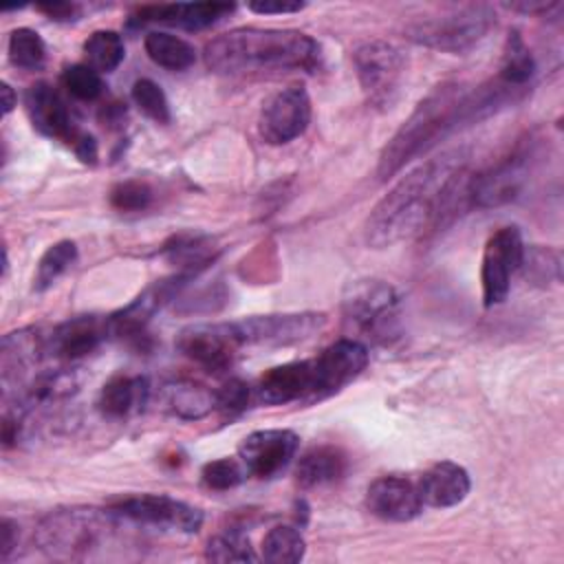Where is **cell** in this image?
Here are the masks:
<instances>
[{
  "mask_svg": "<svg viewBox=\"0 0 564 564\" xmlns=\"http://www.w3.org/2000/svg\"><path fill=\"white\" fill-rule=\"evenodd\" d=\"M467 159L465 148L445 150L401 176L366 220L368 245L383 249L416 236L425 227H438L445 198Z\"/></svg>",
  "mask_w": 564,
  "mask_h": 564,
  "instance_id": "6da1fadb",
  "label": "cell"
},
{
  "mask_svg": "<svg viewBox=\"0 0 564 564\" xmlns=\"http://www.w3.org/2000/svg\"><path fill=\"white\" fill-rule=\"evenodd\" d=\"M319 44L293 29H231L205 46V64L220 75H260L280 70H313Z\"/></svg>",
  "mask_w": 564,
  "mask_h": 564,
  "instance_id": "7a4b0ae2",
  "label": "cell"
},
{
  "mask_svg": "<svg viewBox=\"0 0 564 564\" xmlns=\"http://www.w3.org/2000/svg\"><path fill=\"white\" fill-rule=\"evenodd\" d=\"M476 121L478 117L471 90L458 82L438 84L419 101L381 150L377 165L379 181H388L399 174L410 161L438 145L458 126Z\"/></svg>",
  "mask_w": 564,
  "mask_h": 564,
  "instance_id": "3957f363",
  "label": "cell"
},
{
  "mask_svg": "<svg viewBox=\"0 0 564 564\" xmlns=\"http://www.w3.org/2000/svg\"><path fill=\"white\" fill-rule=\"evenodd\" d=\"M123 522L112 507H59L37 522L33 542L51 560H88L115 542Z\"/></svg>",
  "mask_w": 564,
  "mask_h": 564,
  "instance_id": "277c9868",
  "label": "cell"
},
{
  "mask_svg": "<svg viewBox=\"0 0 564 564\" xmlns=\"http://www.w3.org/2000/svg\"><path fill=\"white\" fill-rule=\"evenodd\" d=\"M494 24L496 11L489 4H467L434 18L416 20L405 33L421 46L458 55L474 48Z\"/></svg>",
  "mask_w": 564,
  "mask_h": 564,
  "instance_id": "5b68a950",
  "label": "cell"
},
{
  "mask_svg": "<svg viewBox=\"0 0 564 564\" xmlns=\"http://www.w3.org/2000/svg\"><path fill=\"white\" fill-rule=\"evenodd\" d=\"M344 317L361 335L388 341L399 328V295L383 280H355L344 293Z\"/></svg>",
  "mask_w": 564,
  "mask_h": 564,
  "instance_id": "8992f818",
  "label": "cell"
},
{
  "mask_svg": "<svg viewBox=\"0 0 564 564\" xmlns=\"http://www.w3.org/2000/svg\"><path fill=\"white\" fill-rule=\"evenodd\" d=\"M352 66L366 101L390 108L405 73L403 51L386 40H368L352 51Z\"/></svg>",
  "mask_w": 564,
  "mask_h": 564,
  "instance_id": "52a82bcc",
  "label": "cell"
},
{
  "mask_svg": "<svg viewBox=\"0 0 564 564\" xmlns=\"http://www.w3.org/2000/svg\"><path fill=\"white\" fill-rule=\"evenodd\" d=\"M240 346H293L311 339L326 326V315L304 313H269L231 322Z\"/></svg>",
  "mask_w": 564,
  "mask_h": 564,
  "instance_id": "ba28073f",
  "label": "cell"
},
{
  "mask_svg": "<svg viewBox=\"0 0 564 564\" xmlns=\"http://www.w3.org/2000/svg\"><path fill=\"white\" fill-rule=\"evenodd\" d=\"M112 509L130 524L154 527L172 533H196L203 527V511L189 502L161 494L128 496L112 505Z\"/></svg>",
  "mask_w": 564,
  "mask_h": 564,
  "instance_id": "9c48e42d",
  "label": "cell"
},
{
  "mask_svg": "<svg viewBox=\"0 0 564 564\" xmlns=\"http://www.w3.org/2000/svg\"><path fill=\"white\" fill-rule=\"evenodd\" d=\"M522 253L524 242L518 227H500L496 234L489 236L480 264L482 304L487 308L502 304L507 300L511 278L516 271H520Z\"/></svg>",
  "mask_w": 564,
  "mask_h": 564,
  "instance_id": "30bf717a",
  "label": "cell"
},
{
  "mask_svg": "<svg viewBox=\"0 0 564 564\" xmlns=\"http://www.w3.org/2000/svg\"><path fill=\"white\" fill-rule=\"evenodd\" d=\"M311 112L313 108L306 88L291 84L264 101L258 119V132L269 145H286L306 132Z\"/></svg>",
  "mask_w": 564,
  "mask_h": 564,
  "instance_id": "8fae6325",
  "label": "cell"
},
{
  "mask_svg": "<svg viewBox=\"0 0 564 564\" xmlns=\"http://www.w3.org/2000/svg\"><path fill=\"white\" fill-rule=\"evenodd\" d=\"M368 348L364 341L344 337L326 346L313 357V394L311 403L328 399L355 381L368 366Z\"/></svg>",
  "mask_w": 564,
  "mask_h": 564,
  "instance_id": "7c38bea8",
  "label": "cell"
},
{
  "mask_svg": "<svg viewBox=\"0 0 564 564\" xmlns=\"http://www.w3.org/2000/svg\"><path fill=\"white\" fill-rule=\"evenodd\" d=\"M176 348L181 350L183 357L198 364L200 368L209 372H220L234 364L240 341L236 337L231 322L194 324L181 330L176 339Z\"/></svg>",
  "mask_w": 564,
  "mask_h": 564,
  "instance_id": "4fadbf2b",
  "label": "cell"
},
{
  "mask_svg": "<svg viewBox=\"0 0 564 564\" xmlns=\"http://www.w3.org/2000/svg\"><path fill=\"white\" fill-rule=\"evenodd\" d=\"M529 174V152L516 150L489 170L469 176V207H498L513 200Z\"/></svg>",
  "mask_w": 564,
  "mask_h": 564,
  "instance_id": "5bb4252c",
  "label": "cell"
},
{
  "mask_svg": "<svg viewBox=\"0 0 564 564\" xmlns=\"http://www.w3.org/2000/svg\"><path fill=\"white\" fill-rule=\"evenodd\" d=\"M297 447L300 436L291 430H258L242 438L238 458L251 476L271 478L293 460Z\"/></svg>",
  "mask_w": 564,
  "mask_h": 564,
  "instance_id": "9a60e30c",
  "label": "cell"
},
{
  "mask_svg": "<svg viewBox=\"0 0 564 564\" xmlns=\"http://www.w3.org/2000/svg\"><path fill=\"white\" fill-rule=\"evenodd\" d=\"M185 282H187V278L176 275V278L161 280L156 284L148 286L128 306H123L117 313L106 317L108 335L119 337V339H128V341H141V337H145V326L152 319V315L165 302H170Z\"/></svg>",
  "mask_w": 564,
  "mask_h": 564,
  "instance_id": "2e32d148",
  "label": "cell"
},
{
  "mask_svg": "<svg viewBox=\"0 0 564 564\" xmlns=\"http://www.w3.org/2000/svg\"><path fill=\"white\" fill-rule=\"evenodd\" d=\"M366 509L386 522H410L423 511L416 482L403 476H381L366 489Z\"/></svg>",
  "mask_w": 564,
  "mask_h": 564,
  "instance_id": "e0dca14e",
  "label": "cell"
},
{
  "mask_svg": "<svg viewBox=\"0 0 564 564\" xmlns=\"http://www.w3.org/2000/svg\"><path fill=\"white\" fill-rule=\"evenodd\" d=\"M256 399L264 405H286L293 401L311 403L313 394V361H289L269 368L253 388Z\"/></svg>",
  "mask_w": 564,
  "mask_h": 564,
  "instance_id": "ac0fdd59",
  "label": "cell"
},
{
  "mask_svg": "<svg viewBox=\"0 0 564 564\" xmlns=\"http://www.w3.org/2000/svg\"><path fill=\"white\" fill-rule=\"evenodd\" d=\"M24 106L33 128H37L42 134L51 139H59L70 145L82 132L75 126L62 95L46 82H37L29 86L24 95Z\"/></svg>",
  "mask_w": 564,
  "mask_h": 564,
  "instance_id": "d6986e66",
  "label": "cell"
},
{
  "mask_svg": "<svg viewBox=\"0 0 564 564\" xmlns=\"http://www.w3.org/2000/svg\"><path fill=\"white\" fill-rule=\"evenodd\" d=\"M106 337H110L106 319L95 315L70 317L46 337V352L64 361H75L95 352Z\"/></svg>",
  "mask_w": 564,
  "mask_h": 564,
  "instance_id": "ffe728a7",
  "label": "cell"
},
{
  "mask_svg": "<svg viewBox=\"0 0 564 564\" xmlns=\"http://www.w3.org/2000/svg\"><path fill=\"white\" fill-rule=\"evenodd\" d=\"M46 352V337L40 335L37 328H20L13 333H7L2 337V350H0V370H2V386L4 392L11 390V386L22 383L37 361Z\"/></svg>",
  "mask_w": 564,
  "mask_h": 564,
  "instance_id": "44dd1931",
  "label": "cell"
},
{
  "mask_svg": "<svg viewBox=\"0 0 564 564\" xmlns=\"http://www.w3.org/2000/svg\"><path fill=\"white\" fill-rule=\"evenodd\" d=\"M416 489L423 505L434 509H447L460 505L467 498L471 480L463 465L454 460H441L423 471Z\"/></svg>",
  "mask_w": 564,
  "mask_h": 564,
  "instance_id": "7402d4cb",
  "label": "cell"
},
{
  "mask_svg": "<svg viewBox=\"0 0 564 564\" xmlns=\"http://www.w3.org/2000/svg\"><path fill=\"white\" fill-rule=\"evenodd\" d=\"M236 7L229 2H176V4H148L137 11L139 22H163L185 31L207 29L227 18Z\"/></svg>",
  "mask_w": 564,
  "mask_h": 564,
  "instance_id": "603a6c76",
  "label": "cell"
},
{
  "mask_svg": "<svg viewBox=\"0 0 564 564\" xmlns=\"http://www.w3.org/2000/svg\"><path fill=\"white\" fill-rule=\"evenodd\" d=\"M159 408L181 421H198L216 410V390L194 381L174 379L159 388Z\"/></svg>",
  "mask_w": 564,
  "mask_h": 564,
  "instance_id": "cb8c5ba5",
  "label": "cell"
},
{
  "mask_svg": "<svg viewBox=\"0 0 564 564\" xmlns=\"http://www.w3.org/2000/svg\"><path fill=\"white\" fill-rule=\"evenodd\" d=\"M150 399V386L145 377L115 375L104 383L99 392V410L108 419H123L137 410H141Z\"/></svg>",
  "mask_w": 564,
  "mask_h": 564,
  "instance_id": "d4e9b609",
  "label": "cell"
},
{
  "mask_svg": "<svg viewBox=\"0 0 564 564\" xmlns=\"http://www.w3.org/2000/svg\"><path fill=\"white\" fill-rule=\"evenodd\" d=\"M163 256L170 264L178 269V275L189 280L214 262V258L218 256V247L216 240L209 236L178 234L165 242Z\"/></svg>",
  "mask_w": 564,
  "mask_h": 564,
  "instance_id": "484cf974",
  "label": "cell"
},
{
  "mask_svg": "<svg viewBox=\"0 0 564 564\" xmlns=\"http://www.w3.org/2000/svg\"><path fill=\"white\" fill-rule=\"evenodd\" d=\"M346 471V456L341 449L333 445H319L308 449L297 467H295V480L302 489L324 487L335 480H339Z\"/></svg>",
  "mask_w": 564,
  "mask_h": 564,
  "instance_id": "4316f807",
  "label": "cell"
},
{
  "mask_svg": "<svg viewBox=\"0 0 564 564\" xmlns=\"http://www.w3.org/2000/svg\"><path fill=\"white\" fill-rule=\"evenodd\" d=\"M143 46H145L148 57L156 66L167 68V70H185L196 62L194 46L187 40L165 33V31L148 33L143 40Z\"/></svg>",
  "mask_w": 564,
  "mask_h": 564,
  "instance_id": "83f0119b",
  "label": "cell"
},
{
  "mask_svg": "<svg viewBox=\"0 0 564 564\" xmlns=\"http://www.w3.org/2000/svg\"><path fill=\"white\" fill-rule=\"evenodd\" d=\"M535 73V59L522 40L518 31H511L507 35L505 48H502V62H500V73L498 79L511 88H524L529 79Z\"/></svg>",
  "mask_w": 564,
  "mask_h": 564,
  "instance_id": "f1b7e54d",
  "label": "cell"
},
{
  "mask_svg": "<svg viewBox=\"0 0 564 564\" xmlns=\"http://www.w3.org/2000/svg\"><path fill=\"white\" fill-rule=\"evenodd\" d=\"M306 542L297 527L278 524L267 531L262 538V553L260 557L269 564H295L304 557Z\"/></svg>",
  "mask_w": 564,
  "mask_h": 564,
  "instance_id": "f546056e",
  "label": "cell"
},
{
  "mask_svg": "<svg viewBox=\"0 0 564 564\" xmlns=\"http://www.w3.org/2000/svg\"><path fill=\"white\" fill-rule=\"evenodd\" d=\"M86 64L93 66L97 73H112L126 57L123 40L117 31L101 29L88 35L84 42Z\"/></svg>",
  "mask_w": 564,
  "mask_h": 564,
  "instance_id": "4dcf8cb0",
  "label": "cell"
},
{
  "mask_svg": "<svg viewBox=\"0 0 564 564\" xmlns=\"http://www.w3.org/2000/svg\"><path fill=\"white\" fill-rule=\"evenodd\" d=\"M75 260H77V245L73 240H59L51 245L37 262L35 275H33V289L46 291L48 286H53L59 280V275H64L73 267Z\"/></svg>",
  "mask_w": 564,
  "mask_h": 564,
  "instance_id": "1f68e13d",
  "label": "cell"
},
{
  "mask_svg": "<svg viewBox=\"0 0 564 564\" xmlns=\"http://www.w3.org/2000/svg\"><path fill=\"white\" fill-rule=\"evenodd\" d=\"M9 59L13 66L24 70H35L44 66L46 44L37 31L20 26L9 35Z\"/></svg>",
  "mask_w": 564,
  "mask_h": 564,
  "instance_id": "d6a6232c",
  "label": "cell"
},
{
  "mask_svg": "<svg viewBox=\"0 0 564 564\" xmlns=\"http://www.w3.org/2000/svg\"><path fill=\"white\" fill-rule=\"evenodd\" d=\"M205 557L212 562H256L258 555L240 531H225L214 535L205 546Z\"/></svg>",
  "mask_w": 564,
  "mask_h": 564,
  "instance_id": "836d02e7",
  "label": "cell"
},
{
  "mask_svg": "<svg viewBox=\"0 0 564 564\" xmlns=\"http://www.w3.org/2000/svg\"><path fill=\"white\" fill-rule=\"evenodd\" d=\"M520 271L535 284H549L560 280V253L544 247H524Z\"/></svg>",
  "mask_w": 564,
  "mask_h": 564,
  "instance_id": "e575fe53",
  "label": "cell"
},
{
  "mask_svg": "<svg viewBox=\"0 0 564 564\" xmlns=\"http://www.w3.org/2000/svg\"><path fill=\"white\" fill-rule=\"evenodd\" d=\"M247 467L242 465L240 458H216L203 465L200 469V478L203 485L216 491H225V489H234L238 487L245 478H247Z\"/></svg>",
  "mask_w": 564,
  "mask_h": 564,
  "instance_id": "d590c367",
  "label": "cell"
},
{
  "mask_svg": "<svg viewBox=\"0 0 564 564\" xmlns=\"http://www.w3.org/2000/svg\"><path fill=\"white\" fill-rule=\"evenodd\" d=\"M132 101L145 117H150L156 123H167L172 117L163 88L148 77H141L132 84Z\"/></svg>",
  "mask_w": 564,
  "mask_h": 564,
  "instance_id": "8d00e7d4",
  "label": "cell"
},
{
  "mask_svg": "<svg viewBox=\"0 0 564 564\" xmlns=\"http://www.w3.org/2000/svg\"><path fill=\"white\" fill-rule=\"evenodd\" d=\"M62 84L75 99H82V101H95L104 93L101 73H97L88 64L66 66L62 73Z\"/></svg>",
  "mask_w": 564,
  "mask_h": 564,
  "instance_id": "74e56055",
  "label": "cell"
},
{
  "mask_svg": "<svg viewBox=\"0 0 564 564\" xmlns=\"http://www.w3.org/2000/svg\"><path fill=\"white\" fill-rule=\"evenodd\" d=\"M152 189L148 183L130 178L121 181L110 189V205L119 212H141L150 205Z\"/></svg>",
  "mask_w": 564,
  "mask_h": 564,
  "instance_id": "f35d334b",
  "label": "cell"
},
{
  "mask_svg": "<svg viewBox=\"0 0 564 564\" xmlns=\"http://www.w3.org/2000/svg\"><path fill=\"white\" fill-rule=\"evenodd\" d=\"M251 390L240 379H229L220 390H216V410L225 416H234L249 405Z\"/></svg>",
  "mask_w": 564,
  "mask_h": 564,
  "instance_id": "ab89813d",
  "label": "cell"
},
{
  "mask_svg": "<svg viewBox=\"0 0 564 564\" xmlns=\"http://www.w3.org/2000/svg\"><path fill=\"white\" fill-rule=\"evenodd\" d=\"M306 7V2L297 0H253L247 4L249 11L260 15H278V13H297Z\"/></svg>",
  "mask_w": 564,
  "mask_h": 564,
  "instance_id": "60d3db41",
  "label": "cell"
},
{
  "mask_svg": "<svg viewBox=\"0 0 564 564\" xmlns=\"http://www.w3.org/2000/svg\"><path fill=\"white\" fill-rule=\"evenodd\" d=\"M37 9L55 22H75L82 15V7L77 2H48L40 4Z\"/></svg>",
  "mask_w": 564,
  "mask_h": 564,
  "instance_id": "b9f144b4",
  "label": "cell"
},
{
  "mask_svg": "<svg viewBox=\"0 0 564 564\" xmlns=\"http://www.w3.org/2000/svg\"><path fill=\"white\" fill-rule=\"evenodd\" d=\"M70 148H73V152L77 154V159L79 161H84V163H97V156H99V152H97V141H95V137L93 134H88V132H79L77 134V139L70 143Z\"/></svg>",
  "mask_w": 564,
  "mask_h": 564,
  "instance_id": "7bdbcfd3",
  "label": "cell"
},
{
  "mask_svg": "<svg viewBox=\"0 0 564 564\" xmlns=\"http://www.w3.org/2000/svg\"><path fill=\"white\" fill-rule=\"evenodd\" d=\"M15 546H18V524L9 518H2V522H0V560L7 562Z\"/></svg>",
  "mask_w": 564,
  "mask_h": 564,
  "instance_id": "ee69618b",
  "label": "cell"
},
{
  "mask_svg": "<svg viewBox=\"0 0 564 564\" xmlns=\"http://www.w3.org/2000/svg\"><path fill=\"white\" fill-rule=\"evenodd\" d=\"M0 95H2V115H9V112L15 108L18 97H15L13 88H11L7 82L0 84Z\"/></svg>",
  "mask_w": 564,
  "mask_h": 564,
  "instance_id": "f6af8a7d",
  "label": "cell"
}]
</instances>
